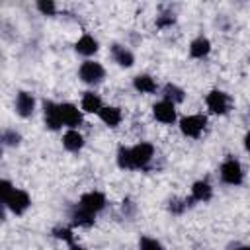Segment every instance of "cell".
<instances>
[{
    "mask_svg": "<svg viewBox=\"0 0 250 250\" xmlns=\"http://www.w3.org/2000/svg\"><path fill=\"white\" fill-rule=\"evenodd\" d=\"M209 51H211V41L207 37H195L189 45V55L193 59H203L209 55Z\"/></svg>",
    "mask_w": 250,
    "mask_h": 250,
    "instance_id": "cell-16",
    "label": "cell"
},
{
    "mask_svg": "<svg viewBox=\"0 0 250 250\" xmlns=\"http://www.w3.org/2000/svg\"><path fill=\"white\" fill-rule=\"evenodd\" d=\"M6 219V203L0 199V221H4Z\"/></svg>",
    "mask_w": 250,
    "mask_h": 250,
    "instance_id": "cell-28",
    "label": "cell"
},
{
    "mask_svg": "<svg viewBox=\"0 0 250 250\" xmlns=\"http://www.w3.org/2000/svg\"><path fill=\"white\" fill-rule=\"evenodd\" d=\"M184 207H186V203H182V201H172L170 211H174V213H182V211H184Z\"/></svg>",
    "mask_w": 250,
    "mask_h": 250,
    "instance_id": "cell-27",
    "label": "cell"
},
{
    "mask_svg": "<svg viewBox=\"0 0 250 250\" xmlns=\"http://www.w3.org/2000/svg\"><path fill=\"white\" fill-rule=\"evenodd\" d=\"M111 55H113V61H115L119 66H123V68H129V66H133V62H135V57H133V53H131L127 47L113 45V47H111Z\"/></svg>",
    "mask_w": 250,
    "mask_h": 250,
    "instance_id": "cell-14",
    "label": "cell"
},
{
    "mask_svg": "<svg viewBox=\"0 0 250 250\" xmlns=\"http://www.w3.org/2000/svg\"><path fill=\"white\" fill-rule=\"evenodd\" d=\"M0 150H2V146H0Z\"/></svg>",
    "mask_w": 250,
    "mask_h": 250,
    "instance_id": "cell-31",
    "label": "cell"
},
{
    "mask_svg": "<svg viewBox=\"0 0 250 250\" xmlns=\"http://www.w3.org/2000/svg\"><path fill=\"white\" fill-rule=\"evenodd\" d=\"M154 156V146L150 143H139L135 146H129V160H131V170L146 168V164Z\"/></svg>",
    "mask_w": 250,
    "mask_h": 250,
    "instance_id": "cell-1",
    "label": "cell"
},
{
    "mask_svg": "<svg viewBox=\"0 0 250 250\" xmlns=\"http://www.w3.org/2000/svg\"><path fill=\"white\" fill-rule=\"evenodd\" d=\"M207 125V117L201 115V113H193V115H186L180 119V131L186 135V137H191V139H197L203 129Z\"/></svg>",
    "mask_w": 250,
    "mask_h": 250,
    "instance_id": "cell-3",
    "label": "cell"
},
{
    "mask_svg": "<svg viewBox=\"0 0 250 250\" xmlns=\"http://www.w3.org/2000/svg\"><path fill=\"white\" fill-rule=\"evenodd\" d=\"M70 250H84V248H80V246H76V244H72V246H70Z\"/></svg>",
    "mask_w": 250,
    "mask_h": 250,
    "instance_id": "cell-29",
    "label": "cell"
},
{
    "mask_svg": "<svg viewBox=\"0 0 250 250\" xmlns=\"http://www.w3.org/2000/svg\"><path fill=\"white\" fill-rule=\"evenodd\" d=\"M221 180L229 186H240L244 182V168L236 158H227L221 164Z\"/></svg>",
    "mask_w": 250,
    "mask_h": 250,
    "instance_id": "cell-2",
    "label": "cell"
},
{
    "mask_svg": "<svg viewBox=\"0 0 250 250\" xmlns=\"http://www.w3.org/2000/svg\"><path fill=\"white\" fill-rule=\"evenodd\" d=\"M211 195H213V188H211L207 182L199 180V182H195V184L191 186V197H193L195 201H209Z\"/></svg>",
    "mask_w": 250,
    "mask_h": 250,
    "instance_id": "cell-20",
    "label": "cell"
},
{
    "mask_svg": "<svg viewBox=\"0 0 250 250\" xmlns=\"http://www.w3.org/2000/svg\"><path fill=\"white\" fill-rule=\"evenodd\" d=\"M16 188L12 186V182H8V180H4V178H0V199L6 203V199L12 195V191H14Z\"/></svg>",
    "mask_w": 250,
    "mask_h": 250,
    "instance_id": "cell-26",
    "label": "cell"
},
{
    "mask_svg": "<svg viewBox=\"0 0 250 250\" xmlns=\"http://www.w3.org/2000/svg\"><path fill=\"white\" fill-rule=\"evenodd\" d=\"M37 10L41 14H45V16H53L57 12V4L53 0H39L37 2Z\"/></svg>",
    "mask_w": 250,
    "mask_h": 250,
    "instance_id": "cell-23",
    "label": "cell"
},
{
    "mask_svg": "<svg viewBox=\"0 0 250 250\" xmlns=\"http://www.w3.org/2000/svg\"><path fill=\"white\" fill-rule=\"evenodd\" d=\"M53 232H55V236H57V238H61V240H64V242H68L70 246L74 244V236H72V230H70V229L61 227V229H55Z\"/></svg>",
    "mask_w": 250,
    "mask_h": 250,
    "instance_id": "cell-25",
    "label": "cell"
},
{
    "mask_svg": "<svg viewBox=\"0 0 250 250\" xmlns=\"http://www.w3.org/2000/svg\"><path fill=\"white\" fill-rule=\"evenodd\" d=\"M205 104H207V109L215 115H223L229 111L230 107V96L223 90H211L205 98Z\"/></svg>",
    "mask_w": 250,
    "mask_h": 250,
    "instance_id": "cell-4",
    "label": "cell"
},
{
    "mask_svg": "<svg viewBox=\"0 0 250 250\" xmlns=\"http://www.w3.org/2000/svg\"><path fill=\"white\" fill-rule=\"evenodd\" d=\"M78 76H80V80L86 82V84H98V82L104 80L105 70H104V66H102L100 62H96V61H84V62L80 64V68H78Z\"/></svg>",
    "mask_w": 250,
    "mask_h": 250,
    "instance_id": "cell-5",
    "label": "cell"
},
{
    "mask_svg": "<svg viewBox=\"0 0 250 250\" xmlns=\"http://www.w3.org/2000/svg\"><path fill=\"white\" fill-rule=\"evenodd\" d=\"M62 146L70 152H78L82 146H84V137L76 131V129H68L64 135H62Z\"/></svg>",
    "mask_w": 250,
    "mask_h": 250,
    "instance_id": "cell-13",
    "label": "cell"
},
{
    "mask_svg": "<svg viewBox=\"0 0 250 250\" xmlns=\"http://www.w3.org/2000/svg\"><path fill=\"white\" fill-rule=\"evenodd\" d=\"M80 107H82V111H86V113H98V111L102 109V100H100L98 94H94V92H86V94L82 96Z\"/></svg>",
    "mask_w": 250,
    "mask_h": 250,
    "instance_id": "cell-19",
    "label": "cell"
},
{
    "mask_svg": "<svg viewBox=\"0 0 250 250\" xmlns=\"http://www.w3.org/2000/svg\"><path fill=\"white\" fill-rule=\"evenodd\" d=\"M152 113L164 125H172L176 121V105L170 104V102H166V100H160L158 104H154L152 105Z\"/></svg>",
    "mask_w": 250,
    "mask_h": 250,
    "instance_id": "cell-10",
    "label": "cell"
},
{
    "mask_svg": "<svg viewBox=\"0 0 250 250\" xmlns=\"http://www.w3.org/2000/svg\"><path fill=\"white\" fill-rule=\"evenodd\" d=\"M98 115H100V119H102L107 127H117V125L121 123V119H123L121 109L115 107V105H102V109L98 111Z\"/></svg>",
    "mask_w": 250,
    "mask_h": 250,
    "instance_id": "cell-12",
    "label": "cell"
},
{
    "mask_svg": "<svg viewBox=\"0 0 250 250\" xmlns=\"http://www.w3.org/2000/svg\"><path fill=\"white\" fill-rule=\"evenodd\" d=\"M133 86H135V90L141 92V94H152V92L156 90V82H154V78L148 76V74H139V76H135V78H133Z\"/></svg>",
    "mask_w": 250,
    "mask_h": 250,
    "instance_id": "cell-18",
    "label": "cell"
},
{
    "mask_svg": "<svg viewBox=\"0 0 250 250\" xmlns=\"http://www.w3.org/2000/svg\"><path fill=\"white\" fill-rule=\"evenodd\" d=\"M139 248H141V250H164L162 244H160L156 238H148V236H143V238H141Z\"/></svg>",
    "mask_w": 250,
    "mask_h": 250,
    "instance_id": "cell-24",
    "label": "cell"
},
{
    "mask_svg": "<svg viewBox=\"0 0 250 250\" xmlns=\"http://www.w3.org/2000/svg\"><path fill=\"white\" fill-rule=\"evenodd\" d=\"M94 217H96L94 213L82 209L80 205H76V207L72 209V213H70L72 225H76V227H92V225H94Z\"/></svg>",
    "mask_w": 250,
    "mask_h": 250,
    "instance_id": "cell-17",
    "label": "cell"
},
{
    "mask_svg": "<svg viewBox=\"0 0 250 250\" xmlns=\"http://www.w3.org/2000/svg\"><path fill=\"white\" fill-rule=\"evenodd\" d=\"M29 205H31V197H29V193L27 191H23V189H14L12 191V195L6 199V209H10L12 213H16V215H23L27 209H29Z\"/></svg>",
    "mask_w": 250,
    "mask_h": 250,
    "instance_id": "cell-6",
    "label": "cell"
},
{
    "mask_svg": "<svg viewBox=\"0 0 250 250\" xmlns=\"http://www.w3.org/2000/svg\"><path fill=\"white\" fill-rule=\"evenodd\" d=\"M20 141H21V137H20V133L16 129H4L0 133V145L16 146V145H20Z\"/></svg>",
    "mask_w": 250,
    "mask_h": 250,
    "instance_id": "cell-22",
    "label": "cell"
},
{
    "mask_svg": "<svg viewBox=\"0 0 250 250\" xmlns=\"http://www.w3.org/2000/svg\"><path fill=\"white\" fill-rule=\"evenodd\" d=\"M59 107H61V121H62V125H66L68 129H76L82 123V111L78 109V105L64 102V104H59Z\"/></svg>",
    "mask_w": 250,
    "mask_h": 250,
    "instance_id": "cell-8",
    "label": "cell"
},
{
    "mask_svg": "<svg viewBox=\"0 0 250 250\" xmlns=\"http://www.w3.org/2000/svg\"><path fill=\"white\" fill-rule=\"evenodd\" d=\"M43 117H45V125L53 131L61 129L62 127V121H61V107L59 104L51 102V100H45L43 102Z\"/></svg>",
    "mask_w": 250,
    "mask_h": 250,
    "instance_id": "cell-9",
    "label": "cell"
},
{
    "mask_svg": "<svg viewBox=\"0 0 250 250\" xmlns=\"http://www.w3.org/2000/svg\"><path fill=\"white\" fill-rule=\"evenodd\" d=\"M74 49H76V53H80V55H84V57H90V55H94V53L98 51V41H96L90 33H84V35L76 41Z\"/></svg>",
    "mask_w": 250,
    "mask_h": 250,
    "instance_id": "cell-15",
    "label": "cell"
},
{
    "mask_svg": "<svg viewBox=\"0 0 250 250\" xmlns=\"http://www.w3.org/2000/svg\"><path fill=\"white\" fill-rule=\"evenodd\" d=\"M184 90L180 88V86H176V84H166L164 86V100L166 102H170V104H180V102H184Z\"/></svg>",
    "mask_w": 250,
    "mask_h": 250,
    "instance_id": "cell-21",
    "label": "cell"
},
{
    "mask_svg": "<svg viewBox=\"0 0 250 250\" xmlns=\"http://www.w3.org/2000/svg\"><path fill=\"white\" fill-rule=\"evenodd\" d=\"M76 205H80L82 209H86V211H90V213H98V211H102L104 207H105V195L102 193V191H96V189H92V191H86V193H82V197L78 199V203Z\"/></svg>",
    "mask_w": 250,
    "mask_h": 250,
    "instance_id": "cell-7",
    "label": "cell"
},
{
    "mask_svg": "<svg viewBox=\"0 0 250 250\" xmlns=\"http://www.w3.org/2000/svg\"><path fill=\"white\" fill-rule=\"evenodd\" d=\"M35 109V98L29 92H20L16 96V111L20 117H29Z\"/></svg>",
    "mask_w": 250,
    "mask_h": 250,
    "instance_id": "cell-11",
    "label": "cell"
},
{
    "mask_svg": "<svg viewBox=\"0 0 250 250\" xmlns=\"http://www.w3.org/2000/svg\"><path fill=\"white\" fill-rule=\"evenodd\" d=\"M236 250H250L248 246H240V248H236Z\"/></svg>",
    "mask_w": 250,
    "mask_h": 250,
    "instance_id": "cell-30",
    "label": "cell"
}]
</instances>
